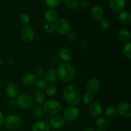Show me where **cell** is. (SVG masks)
<instances>
[{
	"mask_svg": "<svg viewBox=\"0 0 131 131\" xmlns=\"http://www.w3.org/2000/svg\"><path fill=\"white\" fill-rule=\"evenodd\" d=\"M64 100L67 104L70 106H75L79 104L81 100V94L77 86L74 84H68L63 92Z\"/></svg>",
	"mask_w": 131,
	"mask_h": 131,
	"instance_id": "obj_1",
	"label": "cell"
},
{
	"mask_svg": "<svg viewBox=\"0 0 131 131\" xmlns=\"http://www.w3.org/2000/svg\"><path fill=\"white\" fill-rule=\"evenodd\" d=\"M58 78L65 83H71L75 77L74 67L69 63H63L58 65L56 69Z\"/></svg>",
	"mask_w": 131,
	"mask_h": 131,
	"instance_id": "obj_2",
	"label": "cell"
},
{
	"mask_svg": "<svg viewBox=\"0 0 131 131\" xmlns=\"http://www.w3.org/2000/svg\"><path fill=\"white\" fill-rule=\"evenodd\" d=\"M43 113L49 116H53L58 114L61 111V106L56 100H48L45 101L42 106Z\"/></svg>",
	"mask_w": 131,
	"mask_h": 131,
	"instance_id": "obj_3",
	"label": "cell"
},
{
	"mask_svg": "<svg viewBox=\"0 0 131 131\" xmlns=\"http://www.w3.org/2000/svg\"><path fill=\"white\" fill-rule=\"evenodd\" d=\"M17 105L23 110H28L34 106V100L33 97L27 93L19 95L16 98Z\"/></svg>",
	"mask_w": 131,
	"mask_h": 131,
	"instance_id": "obj_4",
	"label": "cell"
},
{
	"mask_svg": "<svg viewBox=\"0 0 131 131\" xmlns=\"http://www.w3.org/2000/svg\"><path fill=\"white\" fill-rule=\"evenodd\" d=\"M5 125L11 130H16L19 129L22 125V120L19 116L15 115H9L5 118Z\"/></svg>",
	"mask_w": 131,
	"mask_h": 131,
	"instance_id": "obj_5",
	"label": "cell"
},
{
	"mask_svg": "<svg viewBox=\"0 0 131 131\" xmlns=\"http://www.w3.org/2000/svg\"><path fill=\"white\" fill-rule=\"evenodd\" d=\"M80 115V110L78 107L70 106L67 108L63 113V118L65 121L74 122L78 119Z\"/></svg>",
	"mask_w": 131,
	"mask_h": 131,
	"instance_id": "obj_6",
	"label": "cell"
},
{
	"mask_svg": "<svg viewBox=\"0 0 131 131\" xmlns=\"http://www.w3.org/2000/svg\"><path fill=\"white\" fill-rule=\"evenodd\" d=\"M55 31L61 35H67L71 29L69 22L64 19H58L54 24Z\"/></svg>",
	"mask_w": 131,
	"mask_h": 131,
	"instance_id": "obj_7",
	"label": "cell"
},
{
	"mask_svg": "<svg viewBox=\"0 0 131 131\" xmlns=\"http://www.w3.org/2000/svg\"><path fill=\"white\" fill-rule=\"evenodd\" d=\"M20 35L22 39L26 42H30L35 37L34 30L29 26H25L20 29Z\"/></svg>",
	"mask_w": 131,
	"mask_h": 131,
	"instance_id": "obj_8",
	"label": "cell"
},
{
	"mask_svg": "<svg viewBox=\"0 0 131 131\" xmlns=\"http://www.w3.org/2000/svg\"><path fill=\"white\" fill-rule=\"evenodd\" d=\"M85 87L87 92L91 93H95L99 90L101 87V81L98 78H90L87 81Z\"/></svg>",
	"mask_w": 131,
	"mask_h": 131,
	"instance_id": "obj_9",
	"label": "cell"
},
{
	"mask_svg": "<svg viewBox=\"0 0 131 131\" xmlns=\"http://www.w3.org/2000/svg\"><path fill=\"white\" fill-rule=\"evenodd\" d=\"M116 110L118 114L122 117L130 118L131 116V104L129 102H122L118 106Z\"/></svg>",
	"mask_w": 131,
	"mask_h": 131,
	"instance_id": "obj_10",
	"label": "cell"
},
{
	"mask_svg": "<svg viewBox=\"0 0 131 131\" xmlns=\"http://www.w3.org/2000/svg\"><path fill=\"white\" fill-rule=\"evenodd\" d=\"M126 0H110V8L112 11L116 13H120L125 8Z\"/></svg>",
	"mask_w": 131,
	"mask_h": 131,
	"instance_id": "obj_11",
	"label": "cell"
},
{
	"mask_svg": "<svg viewBox=\"0 0 131 131\" xmlns=\"http://www.w3.org/2000/svg\"><path fill=\"white\" fill-rule=\"evenodd\" d=\"M103 112V107L99 102H93L91 104L89 107V113L93 118H99Z\"/></svg>",
	"mask_w": 131,
	"mask_h": 131,
	"instance_id": "obj_12",
	"label": "cell"
},
{
	"mask_svg": "<svg viewBox=\"0 0 131 131\" xmlns=\"http://www.w3.org/2000/svg\"><path fill=\"white\" fill-rule=\"evenodd\" d=\"M49 124L51 127L54 129H61L65 126V120L62 116L56 115L53 116H51Z\"/></svg>",
	"mask_w": 131,
	"mask_h": 131,
	"instance_id": "obj_13",
	"label": "cell"
},
{
	"mask_svg": "<svg viewBox=\"0 0 131 131\" xmlns=\"http://www.w3.org/2000/svg\"><path fill=\"white\" fill-rule=\"evenodd\" d=\"M6 93L10 99H15L19 95V88L15 83H10L6 86Z\"/></svg>",
	"mask_w": 131,
	"mask_h": 131,
	"instance_id": "obj_14",
	"label": "cell"
},
{
	"mask_svg": "<svg viewBox=\"0 0 131 131\" xmlns=\"http://www.w3.org/2000/svg\"><path fill=\"white\" fill-rule=\"evenodd\" d=\"M44 79L47 83L49 84H53L57 79V72L56 70L54 68H49L44 72Z\"/></svg>",
	"mask_w": 131,
	"mask_h": 131,
	"instance_id": "obj_15",
	"label": "cell"
},
{
	"mask_svg": "<svg viewBox=\"0 0 131 131\" xmlns=\"http://www.w3.org/2000/svg\"><path fill=\"white\" fill-rule=\"evenodd\" d=\"M32 131H50L51 125L49 123L44 120H40L35 123L31 127Z\"/></svg>",
	"mask_w": 131,
	"mask_h": 131,
	"instance_id": "obj_16",
	"label": "cell"
},
{
	"mask_svg": "<svg viewBox=\"0 0 131 131\" xmlns=\"http://www.w3.org/2000/svg\"><path fill=\"white\" fill-rule=\"evenodd\" d=\"M91 16L95 21H100L104 16V10L100 5H95L91 10Z\"/></svg>",
	"mask_w": 131,
	"mask_h": 131,
	"instance_id": "obj_17",
	"label": "cell"
},
{
	"mask_svg": "<svg viewBox=\"0 0 131 131\" xmlns=\"http://www.w3.org/2000/svg\"><path fill=\"white\" fill-rule=\"evenodd\" d=\"M44 17L47 23H53L58 19V14L54 9L49 8L45 12Z\"/></svg>",
	"mask_w": 131,
	"mask_h": 131,
	"instance_id": "obj_18",
	"label": "cell"
},
{
	"mask_svg": "<svg viewBox=\"0 0 131 131\" xmlns=\"http://www.w3.org/2000/svg\"><path fill=\"white\" fill-rule=\"evenodd\" d=\"M21 82L26 86H31L35 84L37 82V77L34 74L28 73L22 77Z\"/></svg>",
	"mask_w": 131,
	"mask_h": 131,
	"instance_id": "obj_19",
	"label": "cell"
},
{
	"mask_svg": "<svg viewBox=\"0 0 131 131\" xmlns=\"http://www.w3.org/2000/svg\"><path fill=\"white\" fill-rule=\"evenodd\" d=\"M118 37L121 42L127 43L131 40V33L130 31L127 29H121L118 32Z\"/></svg>",
	"mask_w": 131,
	"mask_h": 131,
	"instance_id": "obj_20",
	"label": "cell"
},
{
	"mask_svg": "<svg viewBox=\"0 0 131 131\" xmlns=\"http://www.w3.org/2000/svg\"><path fill=\"white\" fill-rule=\"evenodd\" d=\"M60 59L65 63H69L72 59V54L70 49L67 48H62L59 52Z\"/></svg>",
	"mask_w": 131,
	"mask_h": 131,
	"instance_id": "obj_21",
	"label": "cell"
},
{
	"mask_svg": "<svg viewBox=\"0 0 131 131\" xmlns=\"http://www.w3.org/2000/svg\"><path fill=\"white\" fill-rule=\"evenodd\" d=\"M118 20L124 25H129L131 23V14L127 11H122L119 13Z\"/></svg>",
	"mask_w": 131,
	"mask_h": 131,
	"instance_id": "obj_22",
	"label": "cell"
},
{
	"mask_svg": "<svg viewBox=\"0 0 131 131\" xmlns=\"http://www.w3.org/2000/svg\"><path fill=\"white\" fill-rule=\"evenodd\" d=\"M33 99L34 102L38 104H42L46 101V95L42 91L37 90L33 95Z\"/></svg>",
	"mask_w": 131,
	"mask_h": 131,
	"instance_id": "obj_23",
	"label": "cell"
},
{
	"mask_svg": "<svg viewBox=\"0 0 131 131\" xmlns=\"http://www.w3.org/2000/svg\"><path fill=\"white\" fill-rule=\"evenodd\" d=\"M96 125L99 129L106 130L110 126V122H109V120L106 118L99 117L96 120Z\"/></svg>",
	"mask_w": 131,
	"mask_h": 131,
	"instance_id": "obj_24",
	"label": "cell"
},
{
	"mask_svg": "<svg viewBox=\"0 0 131 131\" xmlns=\"http://www.w3.org/2000/svg\"><path fill=\"white\" fill-rule=\"evenodd\" d=\"M117 110L113 106L107 107L105 111V116L107 120H113L117 116Z\"/></svg>",
	"mask_w": 131,
	"mask_h": 131,
	"instance_id": "obj_25",
	"label": "cell"
},
{
	"mask_svg": "<svg viewBox=\"0 0 131 131\" xmlns=\"http://www.w3.org/2000/svg\"><path fill=\"white\" fill-rule=\"evenodd\" d=\"M64 3L68 8L70 10H76L79 6V0H64Z\"/></svg>",
	"mask_w": 131,
	"mask_h": 131,
	"instance_id": "obj_26",
	"label": "cell"
},
{
	"mask_svg": "<svg viewBox=\"0 0 131 131\" xmlns=\"http://www.w3.org/2000/svg\"><path fill=\"white\" fill-rule=\"evenodd\" d=\"M45 90L46 94L49 97H53L57 93V87L54 84H47Z\"/></svg>",
	"mask_w": 131,
	"mask_h": 131,
	"instance_id": "obj_27",
	"label": "cell"
},
{
	"mask_svg": "<svg viewBox=\"0 0 131 131\" xmlns=\"http://www.w3.org/2000/svg\"><path fill=\"white\" fill-rule=\"evenodd\" d=\"M19 20L21 24H23V25H26V26L29 24L31 21L30 17L29 16L28 14H25V13H23V14H21L20 15H19Z\"/></svg>",
	"mask_w": 131,
	"mask_h": 131,
	"instance_id": "obj_28",
	"label": "cell"
},
{
	"mask_svg": "<svg viewBox=\"0 0 131 131\" xmlns=\"http://www.w3.org/2000/svg\"><path fill=\"white\" fill-rule=\"evenodd\" d=\"M61 0H45V4L49 8H55L60 5Z\"/></svg>",
	"mask_w": 131,
	"mask_h": 131,
	"instance_id": "obj_29",
	"label": "cell"
},
{
	"mask_svg": "<svg viewBox=\"0 0 131 131\" xmlns=\"http://www.w3.org/2000/svg\"><path fill=\"white\" fill-rule=\"evenodd\" d=\"M123 53L128 59L131 58V43L130 42L125 43L123 47Z\"/></svg>",
	"mask_w": 131,
	"mask_h": 131,
	"instance_id": "obj_30",
	"label": "cell"
},
{
	"mask_svg": "<svg viewBox=\"0 0 131 131\" xmlns=\"http://www.w3.org/2000/svg\"><path fill=\"white\" fill-rule=\"evenodd\" d=\"M82 99H83V102L85 104H92L93 102V99H94L93 93L86 92V93H85L83 95V97H82Z\"/></svg>",
	"mask_w": 131,
	"mask_h": 131,
	"instance_id": "obj_31",
	"label": "cell"
},
{
	"mask_svg": "<svg viewBox=\"0 0 131 131\" xmlns=\"http://www.w3.org/2000/svg\"><path fill=\"white\" fill-rule=\"evenodd\" d=\"M99 26L103 30H107L110 28L111 23L108 19H102L99 21Z\"/></svg>",
	"mask_w": 131,
	"mask_h": 131,
	"instance_id": "obj_32",
	"label": "cell"
},
{
	"mask_svg": "<svg viewBox=\"0 0 131 131\" xmlns=\"http://www.w3.org/2000/svg\"><path fill=\"white\" fill-rule=\"evenodd\" d=\"M37 87L38 89V90H43L46 89V86L47 85V83L46 81L44 79H40L36 82Z\"/></svg>",
	"mask_w": 131,
	"mask_h": 131,
	"instance_id": "obj_33",
	"label": "cell"
},
{
	"mask_svg": "<svg viewBox=\"0 0 131 131\" xmlns=\"http://www.w3.org/2000/svg\"><path fill=\"white\" fill-rule=\"evenodd\" d=\"M33 115L35 116L37 118H40L43 115V111H42V108L40 106H35L33 110Z\"/></svg>",
	"mask_w": 131,
	"mask_h": 131,
	"instance_id": "obj_34",
	"label": "cell"
},
{
	"mask_svg": "<svg viewBox=\"0 0 131 131\" xmlns=\"http://www.w3.org/2000/svg\"><path fill=\"white\" fill-rule=\"evenodd\" d=\"M44 29L47 33H52L55 31V27L54 24L53 23H47L44 25Z\"/></svg>",
	"mask_w": 131,
	"mask_h": 131,
	"instance_id": "obj_35",
	"label": "cell"
},
{
	"mask_svg": "<svg viewBox=\"0 0 131 131\" xmlns=\"http://www.w3.org/2000/svg\"><path fill=\"white\" fill-rule=\"evenodd\" d=\"M66 35L67 37V39L69 40V41H70V42H74V41H75V40H76L77 35L76 34H75V32L70 31Z\"/></svg>",
	"mask_w": 131,
	"mask_h": 131,
	"instance_id": "obj_36",
	"label": "cell"
},
{
	"mask_svg": "<svg viewBox=\"0 0 131 131\" xmlns=\"http://www.w3.org/2000/svg\"><path fill=\"white\" fill-rule=\"evenodd\" d=\"M43 74H44V69L42 67L37 68L35 71V75L36 77H38V78L43 76Z\"/></svg>",
	"mask_w": 131,
	"mask_h": 131,
	"instance_id": "obj_37",
	"label": "cell"
},
{
	"mask_svg": "<svg viewBox=\"0 0 131 131\" xmlns=\"http://www.w3.org/2000/svg\"><path fill=\"white\" fill-rule=\"evenodd\" d=\"M79 6L83 10H86L89 8L90 3L86 0H83L79 3Z\"/></svg>",
	"mask_w": 131,
	"mask_h": 131,
	"instance_id": "obj_38",
	"label": "cell"
},
{
	"mask_svg": "<svg viewBox=\"0 0 131 131\" xmlns=\"http://www.w3.org/2000/svg\"><path fill=\"white\" fill-rule=\"evenodd\" d=\"M81 47H83V48L86 49H88V47H89V43H88V42H87V41L83 40H82L81 42Z\"/></svg>",
	"mask_w": 131,
	"mask_h": 131,
	"instance_id": "obj_39",
	"label": "cell"
},
{
	"mask_svg": "<svg viewBox=\"0 0 131 131\" xmlns=\"http://www.w3.org/2000/svg\"><path fill=\"white\" fill-rule=\"evenodd\" d=\"M8 104L11 107H14V106H16L17 105V102L16 99H10L8 101Z\"/></svg>",
	"mask_w": 131,
	"mask_h": 131,
	"instance_id": "obj_40",
	"label": "cell"
},
{
	"mask_svg": "<svg viewBox=\"0 0 131 131\" xmlns=\"http://www.w3.org/2000/svg\"><path fill=\"white\" fill-rule=\"evenodd\" d=\"M5 121V116H4L3 113L0 111V125H2Z\"/></svg>",
	"mask_w": 131,
	"mask_h": 131,
	"instance_id": "obj_41",
	"label": "cell"
},
{
	"mask_svg": "<svg viewBox=\"0 0 131 131\" xmlns=\"http://www.w3.org/2000/svg\"><path fill=\"white\" fill-rule=\"evenodd\" d=\"M84 131H94L93 129L91 127H87L84 129Z\"/></svg>",
	"mask_w": 131,
	"mask_h": 131,
	"instance_id": "obj_42",
	"label": "cell"
},
{
	"mask_svg": "<svg viewBox=\"0 0 131 131\" xmlns=\"http://www.w3.org/2000/svg\"><path fill=\"white\" fill-rule=\"evenodd\" d=\"M3 64V60L1 58H0V66H1Z\"/></svg>",
	"mask_w": 131,
	"mask_h": 131,
	"instance_id": "obj_43",
	"label": "cell"
},
{
	"mask_svg": "<svg viewBox=\"0 0 131 131\" xmlns=\"http://www.w3.org/2000/svg\"><path fill=\"white\" fill-rule=\"evenodd\" d=\"M95 131H106V130H101V129H98V130H96Z\"/></svg>",
	"mask_w": 131,
	"mask_h": 131,
	"instance_id": "obj_44",
	"label": "cell"
},
{
	"mask_svg": "<svg viewBox=\"0 0 131 131\" xmlns=\"http://www.w3.org/2000/svg\"><path fill=\"white\" fill-rule=\"evenodd\" d=\"M52 131H61V130H52Z\"/></svg>",
	"mask_w": 131,
	"mask_h": 131,
	"instance_id": "obj_45",
	"label": "cell"
},
{
	"mask_svg": "<svg viewBox=\"0 0 131 131\" xmlns=\"http://www.w3.org/2000/svg\"><path fill=\"white\" fill-rule=\"evenodd\" d=\"M5 1H11V0H5Z\"/></svg>",
	"mask_w": 131,
	"mask_h": 131,
	"instance_id": "obj_46",
	"label": "cell"
},
{
	"mask_svg": "<svg viewBox=\"0 0 131 131\" xmlns=\"http://www.w3.org/2000/svg\"><path fill=\"white\" fill-rule=\"evenodd\" d=\"M102 1H104V0H102Z\"/></svg>",
	"mask_w": 131,
	"mask_h": 131,
	"instance_id": "obj_47",
	"label": "cell"
},
{
	"mask_svg": "<svg viewBox=\"0 0 131 131\" xmlns=\"http://www.w3.org/2000/svg\"><path fill=\"white\" fill-rule=\"evenodd\" d=\"M0 131H1V130H0Z\"/></svg>",
	"mask_w": 131,
	"mask_h": 131,
	"instance_id": "obj_48",
	"label": "cell"
}]
</instances>
